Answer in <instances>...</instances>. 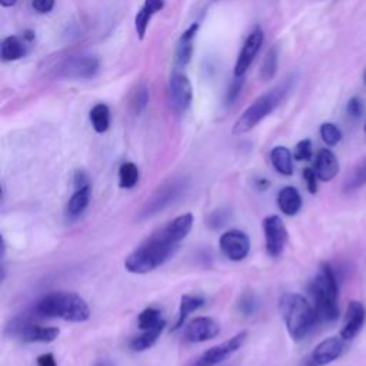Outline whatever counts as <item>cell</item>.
<instances>
[{"label": "cell", "mask_w": 366, "mask_h": 366, "mask_svg": "<svg viewBox=\"0 0 366 366\" xmlns=\"http://www.w3.org/2000/svg\"><path fill=\"white\" fill-rule=\"evenodd\" d=\"M33 318H38L33 312L15 318L8 326V331H11L12 336H16L26 343H50L57 339L60 333L59 328L42 326L35 324Z\"/></svg>", "instance_id": "6"}, {"label": "cell", "mask_w": 366, "mask_h": 366, "mask_svg": "<svg viewBox=\"0 0 366 366\" xmlns=\"http://www.w3.org/2000/svg\"><path fill=\"white\" fill-rule=\"evenodd\" d=\"M219 332H221V328H219L216 321L207 316H199L186 325L185 339L189 343H202L215 339Z\"/></svg>", "instance_id": "15"}, {"label": "cell", "mask_w": 366, "mask_h": 366, "mask_svg": "<svg viewBox=\"0 0 366 366\" xmlns=\"http://www.w3.org/2000/svg\"><path fill=\"white\" fill-rule=\"evenodd\" d=\"M270 162L278 173L283 176L294 175V156L285 146H276L270 152Z\"/></svg>", "instance_id": "22"}, {"label": "cell", "mask_w": 366, "mask_h": 366, "mask_svg": "<svg viewBox=\"0 0 366 366\" xmlns=\"http://www.w3.org/2000/svg\"><path fill=\"white\" fill-rule=\"evenodd\" d=\"M255 186L258 190H266L269 188V182L266 179H262V178H258L255 181Z\"/></svg>", "instance_id": "43"}, {"label": "cell", "mask_w": 366, "mask_h": 366, "mask_svg": "<svg viewBox=\"0 0 366 366\" xmlns=\"http://www.w3.org/2000/svg\"><path fill=\"white\" fill-rule=\"evenodd\" d=\"M93 366H113V363L110 360H108V359H101Z\"/></svg>", "instance_id": "46"}, {"label": "cell", "mask_w": 366, "mask_h": 366, "mask_svg": "<svg viewBox=\"0 0 366 366\" xmlns=\"http://www.w3.org/2000/svg\"><path fill=\"white\" fill-rule=\"evenodd\" d=\"M38 366H57L53 353H43L36 359Z\"/></svg>", "instance_id": "42"}, {"label": "cell", "mask_w": 366, "mask_h": 366, "mask_svg": "<svg viewBox=\"0 0 366 366\" xmlns=\"http://www.w3.org/2000/svg\"><path fill=\"white\" fill-rule=\"evenodd\" d=\"M346 342L343 338L332 336L315 346L312 353L309 355L307 365L308 366H325L328 363H332L338 358L342 356V353L346 349Z\"/></svg>", "instance_id": "11"}, {"label": "cell", "mask_w": 366, "mask_h": 366, "mask_svg": "<svg viewBox=\"0 0 366 366\" xmlns=\"http://www.w3.org/2000/svg\"><path fill=\"white\" fill-rule=\"evenodd\" d=\"M258 299L255 298V295L252 294H245L241 301H239V311L246 315V316H251V315H255L256 311H258Z\"/></svg>", "instance_id": "35"}, {"label": "cell", "mask_w": 366, "mask_h": 366, "mask_svg": "<svg viewBox=\"0 0 366 366\" xmlns=\"http://www.w3.org/2000/svg\"><path fill=\"white\" fill-rule=\"evenodd\" d=\"M164 324H166V321L164 319L162 312L156 308H146L137 318V326L140 331H149Z\"/></svg>", "instance_id": "26"}, {"label": "cell", "mask_w": 366, "mask_h": 366, "mask_svg": "<svg viewBox=\"0 0 366 366\" xmlns=\"http://www.w3.org/2000/svg\"><path fill=\"white\" fill-rule=\"evenodd\" d=\"M262 43H263V30L261 28H256L246 38V40L242 46V50H241V53L236 59L235 69H234L235 78H244V75L248 72L249 66L252 64L253 59L259 53Z\"/></svg>", "instance_id": "13"}, {"label": "cell", "mask_w": 366, "mask_h": 366, "mask_svg": "<svg viewBox=\"0 0 366 366\" xmlns=\"http://www.w3.org/2000/svg\"><path fill=\"white\" fill-rule=\"evenodd\" d=\"M89 119H91V123H92L95 132H98V133L108 132V129L110 126V110H109L108 105H105V103L95 105L89 113Z\"/></svg>", "instance_id": "25"}, {"label": "cell", "mask_w": 366, "mask_h": 366, "mask_svg": "<svg viewBox=\"0 0 366 366\" xmlns=\"http://www.w3.org/2000/svg\"><path fill=\"white\" fill-rule=\"evenodd\" d=\"M278 63H279V52L278 47H270L266 53V56L262 60L261 64V78L262 81H272L278 72Z\"/></svg>", "instance_id": "27"}, {"label": "cell", "mask_w": 366, "mask_h": 366, "mask_svg": "<svg viewBox=\"0 0 366 366\" xmlns=\"http://www.w3.org/2000/svg\"><path fill=\"white\" fill-rule=\"evenodd\" d=\"M91 203V185L85 186L82 189H76L70 196L67 206H66V215L69 219H78L89 206Z\"/></svg>", "instance_id": "20"}, {"label": "cell", "mask_w": 366, "mask_h": 366, "mask_svg": "<svg viewBox=\"0 0 366 366\" xmlns=\"http://www.w3.org/2000/svg\"><path fill=\"white\" fill-rule=\"evenodd\" d=\"M321 137L328 146H336L342 139V132L335 123H324L321 126Z\"/></svg>", "instance_id": "31"}, {"label": "cell", "mask_w": 366, "mask_h": 366, "mask_svg": "<svg viewBox=\"0 0 366 366\" xmlns=\"http://www.w3.org/2000/svg\"><path fill=\"white\" fill-rule=\"evenodd\" d=\"M171 101L178 112H185L193 99V88L189 78L182 72H175L169 81Z\"/></svg>", "instance_id": "14"}, {"label": "cell", "mask_w": 366, "mask_h": 366, "mask_svg": "<svg viewBox=\"0 0 366 366\" xmlns=\"http://www.w3.org/2000/svg\"><path fill=\"white\" fill-rule=\"evenodd\" d=\"M278 206L286 216H295L302 207V196L294 186H285L278 193Z\"/></svg>", "instance_id": "18"}, {"label": "cell", "mask_w": 366, "mask_h": 366, "mask_svg": "<svg viewBox=\"0 0 366 366\" xmlns=\"http://www.w3.org/2000/svg\"><path fill=\"white\" fill-rule=\"evenodd\" d=\"M55 2L56 0H33L32 6L38 13L45 15V13H50L53 11Z\"/></svg>", "instance_id": "39"}, {"label": "cell", "mask_w": 366, "mask_h": 366, "mask_svg": "<svg viewBox=\"0 0 366 366\" xmlns=\"http://www.w3.org/2000/svg\"><path fill=\"white\" fill-rule=\"evenodd\" d=\"M26 40L18 36H8L4 39L2 46H0V56L4 62H15L26 56Z\"/></svg>", "instance_id": "21"}, {"label": "cell", "mask_w": 366, "mask_h": 366, "mask_svg": "<svg viewBox=\"0 0 366 366\" xmlns=\"http://www.w3.org/2000/svg\"><path fill=\"white\" fill-rule=\"evenodd\" d=\"M285 326L294 341H302L319 321L315 307L299 294H285L279 301Z\"/></svg>", "instance_id": "3"}, {"label": "cell", "mask_w": 366, "mask_h": 366, "mask_svg": "<svg viewBox=\"0 0 366 366\" xmlns=\"http://www.w3.org/2000/svg\"><path fill=\"white\" fill-rule=\"evenodd\" d=\"M363 130H365V133H366V122H365V125H363Z\"/></svg>", "instance_id": "48"}, {"label": "cell", "mask_w": 366, "mask_h": 366, "mask_svg": "<svg viewBox=\"0 0 366 366\" xmlns=\"http://www.w3.org/2000/svg\"><path fill=\"white\" fill-rule=\"evenodd\" d=\"M289 86L287 85H279L275 89L266 92L265 95H261L251 106L246 108V110L238 118L232 127L234 135H244L251 132L253 127H256L263 119H266L282 102L285 95L287 93Z\"/></svg>", "instance_id": "5"}, {"label": "cell", "mask_w": 366, "mask_h": 366, "mask_svg": "<svg viewBox=\"0 0 366 366\" xmlns=\"http://www.w3.org/2000/svg\"><path fill=\"white\" fill-rule=\"evenodd\" d=\"M362 112H363V106H362V101L356 96L350 98L346 103V113L353 118V119H358L362 116Z\"/></svg>", "instance_id": "37"}, {"label": "cell", "mask_w": 366, "mask_h": 366, "mask_svg": "<svg viewBox=\"0 0 366 366\" xmlns=\"http://www.w3.org/2000/svg\"><path fill=\"white\" fill-rule=\"evenodd\" d=\"M18 0H0V5H2L4 8H12L16 5Z\"/></svg>", "instance_id": "45"}, {"label": "cell", "mask_w": 366, "mask_h": 366, "mask_svg": "<svg viewBox=\"0 0 366 366\" xmlns=\"http://www.w3.org/2000/svg\"><path fill=\"white\" fill-rule=\"evenodd\" d=\"M263 234L266 252L272 258H279L287 244V231L282 219L276 215L263 219Z\"/></svg>", "instance_id": "10"}, {"label": "cell", "mask_w": 366, "mask_h": 366, "mask_svg": "<svg viewBox=\"0 0 366 366\" xmlns=\"http://www.w3.org/2000/svg\"><path fill=\"white\" fill-rule=\"evenodd\" d=\"M248 332L242 331L228 341L219 343L216 346H212L206 352H203L190 366H216L222 363L224 360L229 359L234 353H236L246 342Z\"/></svg>", "instance_id": "8"}, {"label": "cell", "mask_w": 366, "mask_h": 366, "mask_svg": "<svg viewBox=\"0 0 366 366\" xmlns=\"http://www.w3.org/2000/svg\"><path fill=\"white\" fill-rule=\"evenodd\" d=\"M315 172L322 182H331L339 173V162L329 149H321L315 159Z\"/></svg>", "instance_id": "17"}, {"label": "cell", "mask_w": 366, "mask_h": 366, "mask_svg": "<svg viewBox=\"0 0 366 366\" xmlns=\"http://www.w3.org/2000/svg\"><path fill=\"white\" fill-rule=\"evenodd\" d=\"M365 185H366V158L353 171L352 176L349 178V181L345 185V190H348V192L356 190Z\"/></svg>", "instance_id": "29"}, {"label": "cell", "mask_w": 366, "mask_h": 366, "mask_svg": "<svg viewBox=\"0 0 366 366\" xmlns=\"http://www.w3.org/2000/svg\"><path fill=\"white\" fill-rule=\"evenodd\" d=\"M219 248L228 259L241 262L249 255L251 241L245 232L232 229L225 232L219 239Z\"/></svg>", "instance_id": "12"}, {"label": "cell", "mask_w": 366, "mask_h": 366, "mask_svg": "<svg viewBox=\"0 0 366 366\" xmlns=\"http://www.w3.org/2000/svg\"><path fill=\"white\" fill-rule=\"evenodd\" d=\"M73 186L76 189H82L85 186H89V175L86 171L84 169H78L75 172V176H73Z\"/></svg>", "instance_id": "41"}, {"label": "cell", "mask_w": 366, "mask_h": 366, "mask_svg": "<svg viewBox=\"0 0 366 366\" xmlns=\"http://www.w3.org/2000/svg\"><path fill=\"white\" fill-rule=\"evenodd\" d=\"M242 88H244V78H235L234 84L231 85L229 91H228V95H227V105H234L236 102V99L239 98L241 92H242Z\"/></svg>", "instance_id": "36"}, {"label": "cell", "mask_w": 366, "mask_h": 366, "mask_svg": "<svg viewBox=\"0 0 366 366\" xmlns=\"http://www.w3.org/2000/svg\"><path fill=\"white\" fill-rule=\"evenodd\" d=\"M139 182V169L132 162H125L119 168V186L122 189H132Z\"/></svg>", "instance_id": "28"}, {"label": "cell", "mask_w": 366, "mask_h": 366, "mask_svg": "<svg viewBox=\"0 0 366 366\" xmlns=\"http://www.w3.org/2000/svg\"><path fill=\"white\" fill-rule=\"evenodd\" d=\"M165 326H166V324H164L161 326H156L154 329H149V331H143L142 335L135 336L130 341V343H129L130 349L133 352H143V350L151 349L158 342V339L161 338Z\"/></svg>", "instance_id": "24"}, {"label": "cell", "mask_w": 366, "mask_h": 366, "mask_svg": "<svg viewBox=\"0 0 366 366\" xmlns=\"http://www.w3.org/2000/svg\"><path fill=\"white\" fill-rule=\"evenodd\" d=\"M304 179H305V182H307V188H308V190L312 193V195H315L316 192H318V175H316V172H315V169H312V168H305L304 169Z\"/></svg>", "instance_id": "38"}, {"label": "cell", "mask_w": 366, "mask_h": 366, "mask_svg": "<svg viewBox=\"0 0 366 366\" xmlns=\"http://www.w3.org/2000/svg\"><path fill=\"white\" fill-rule=\"evenodd\" d=\"M148 103H149V91L148 88L142 85L136 89V92L132 96V101H130L132 112L135 115H140L146 109V106H148Z\"/></svg>", "instance_id": "30"}, {"label": "cell", "mask_w": 366, "mask_h": 366, "mask_svg": "<svg viewBox=\"0 0 366 366\" xmlns=\"http://www.w3.org/2000/svg\"><path fill=\"white\" fill-rule=\"evenodd\" d=\"M192 213H185L137 246L125 261V269L135 275H146L162 266L178 251L179 244L190 234Z\"/></svg>", "instance_id": "1"}, {"label": "cell", "mask_w": 366, "mask_h": 366, "mask_svg": "<svg viewBox=\"0 0 366 366\" xmlns=\"http://www.w3.org/2000/svg\"><path fill=\"white\" fill-rule=\"evenodd\" d=\"M365 318H366L365 307L358 301L349 302L343 318V325L341 329V338H343L345 341H352L362 329Z\"/></svg>", "instance_id": "16"}, {"label": "cell", "mask_w": 366, "mask_h": 366, "mask_svg": "<svg viewBox=\"0 0 366 366\" xmlns=\"http://www.w3.org/2000/svg\"><path fill=\"white\" fill-rule=\"evenodd\" d=\"M32 312L38 318H59L75 324L91 318L88 302L75 292H52L36 302Z\"/></svg>", "instance_id": "2"}, {"label": "cell", "mask_w": 366, "mask_h": 366, "mask_svg": "<svg viewBox=\"0 0 366 366\" xmlns=\"http://www.w3.org/2000/svg\"><path fill=\"white\" fill-rule=\"evenodd\" d=\"M152 18L154 16L148 11H144L143 8H140V11L136 13V16H135V30H136L140 40H143Z\"/></svg>", "instance_id": "32"}, {"label": "cell", "mask_w": 366, "mask_h": 366, "mask_svg": "<svg viewBox=\"0 0 366 366\" xmlns=\"http://www.w3.org/2000/svg\"><path fill=\"white\" fill-rule=\"evenodd\" d=\"M229 219V212L225 209L215 210L209 217H207V227L210 229H221L222 227L227 225Z\"/></svg>", "instance_id": "34"}, {"label": "cell", "mask_w": 366, "mask_h": 366, "mask_svg": "<svg viewBox=\"0 0 366 366\" xmlns=\"http://www.w3.org/2000/svg\"><path fill=\"white\" fill-rule=\"evenodd\" d=\"M144 11H148L152 16L156 13L162 12L165 8V0H144V4L142 6Z\"/></svg>", "instance_id": "40"}, {"label": "cell", "mask_w": 366, "mask_h": 366, "mask_svg": "<svg viewBox=\"0 0 366 366\" xmlns=\"http://www.w3.org/2000/svg\"><path fill=\"white\" fill-rule=\"evenodd\" d=\"M311 294L319 321L335 322L339 318L338 279L329 263H322L311 283Z\"/></svg>", "instance_id": "4"}, {"label": "cell", "mask_w": 366, "mask_h": 366, "mask_svg": "<svg viewBox=\"0 0 366 366\" xmlns=\"http://www.w3.org/2000/svg\"><path fill=\"white\" fill-rule=\"evenodd\" d=\"M312 142L309 139H304L301 140L297 146H295V152H294V158L299 162H308L312 158Z\"/></svg>", "instance_id": "33"}, {"label": "cell", "mask_w": 366, "mask_h": 366, "mask_svg": "<svg viewBox=\"0 0 366 366\" xmlns=\"http://www.w3.org/2000/svg\"><path fill=\"white\" fill-rule=\"evenodd\" d=\"M199 30V23L190 25L181 36L176 46V64L185 67L189 64L193 55V39Z\"/></svg>", "instance_id": "19"}, {"label": "cell", "mask_w": 366, "mask_h": 366, "mask_svg": "<svg viewBox=\"0 0 366 366\" xmlns=\"http://www.w3.org/2000/svg\"><path fill=\"white\" fill-rule=\"evenodd\" d=\"M205 305V298L199 294H186L181 298V307H179V314H178V321L173 326V331L181 329L185 325V321L188 316L202 308Z\"/></svg>", "instance_id": "23"}, {"label": "cell", "mask_w": 366, "mask_h": 366, "mask_svg": "<svg viewBox=\"0 0 366 366\" xmlns=\"http://www.w3.org/2000/svg\"><path fill=\"white\" fill-rule=\"evenodd\" d=\"M185 190V183L182 181H172L159 188L151 199H148L139 212V221L149 219L164 209H166L171 203H173Z\"/></svg>", "instance_id": "7"}, {"label": "cell", "mask_w": 366, "mask_h": 366, "mask_svg": "<svg viewBox=\"0 0 366 366\" xmlns=\"http://www.w3.org/2000/svg\"><path fill=\"white\" fill-rule=\"evenodd\" d=\"M26 42H33L35 40V32H32V30H26L25 33H23V36H22Z\"/></svg>", "instance_id": "44"}, {"label": "cell", "mask_w": 366, "mask_h": 366, "mask_svg": "<svg viewBox=\"0 0 366 366\" xmlns=\"http://www.w3.org/2000/svg\"><path fill=\"white\" fill-rule=\"evenodd\" d=\"M98 70L99 60L95 56H70L60 63L57 75L64 79H92Z\"/></svg>", "instance_id": "9"}, {"label": "cell", "mask_w": 366, "mask_h": 366, "mask_svg": "<svg viewBox=\"0 0 366 366\" xmlns=\"http://www.w3.org/2000/svg\"><path fill=\"white\" fill-rule=\"evenodd\" d=\"M362 79H363V84H365V86H366V69H365V72H363V76H362Z\"/></svg>", "instance_id": "47"}]
</instances>
